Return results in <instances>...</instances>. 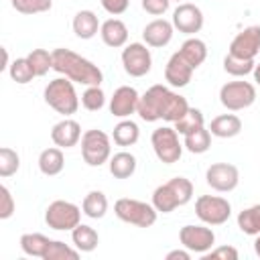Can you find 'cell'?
<instances>
[{
  "label": "cell",
  "instance_id": "cell-17",
  "mask_svg": "<svg viewBox=\"0 0 260 260\" xmlns=\"http://www.w3.org/2000/svg\"><path fill=\"white\" fill-rule=\"evenodd\" d=\"M173 32H175L173 22H169V20H165V18H154V20H150V22L142 28V41H144L148 47L162 49V47H167V45L171 43Z\"/></svg>",
  "mask_w": 260,
  "mask_h": 260
},
{
  "label": "cell",
  "instance_id": "cell-31",
  "mask_svg": "<svg viewBox=\"0 0 260 260\" xmlns=\"http://www.w3.org/2000/svg\"><path fill=\"white\" fill-rule=\"evenodd\" d=\"M203 126H205L203 112H201L199 108H191V106H189V110L175 122V130H177L179 134H183V136H187V134H191V132H195V130H199V128H203Z\"/></svg>",
  "mask_w": 260,
  "mask_h": 260
},
{
  "label": "cell",
  "instance_id": "cell-14",
  "mask_svg": "<svg viewBox=\"0 0 260 260\" xmlns=\"http://www.w3.org/2000/svg\"><path fill=\"white\" fill-rule=\"evenodd\" d=\"M228 53L234 57H240V59H256V55L260 53V26L252 24V26H246L244 30H240L232 39Z\"/></svg>",
  "mask_w": 260,
  "mask_h": 260
},
{
  "label": "cell",
  "instance_id": "cell-27",
  "mask_svg": "<svg viewBox=\"0 0 260 260\" xmlns=\"http://www.w3.org/2000/svg\"><path fill=\"white\" fill-rule=\"evenodd\" d=\"M179 53H181V57H183L193 69H197V67L207 59V45H205L201 39H197V37H189V39L181 45Z\"/></svg>",
  "mask_w": 260,
  "mask_h": 260
},
{
  "label": "cell",
  "instance_id": "cell-1",
  "mask_svg": "<svg viewBox=\"0 0 260 260\" xmlns=\"http://www.w3.org/2000/svg\"><path fill=\"white\" fill-rule=\"evenodd\" d=\"M189 110L187 98H183L181 93H175L173 89H169L167 85H152L148 87L140 100H138V110L136 114L144 120V122H177L185 112Z\"/></svg>",
  "mask_w": 260,
  "mask_h": 260
},
{
  "label": "cell",
  "instance_id": "cell-28",
  "mask_svg": "<svg viewBox=\"0 0 260 260\" xmlns=\"http://www.w3.org/2000/svg\"><path fill=\"white\" fill-rule=\"evenodd\" d=\"M49 244L51 240L39 232H32V234H22L20 236V248L26 256H32V258H45L47 250H49Z\"/></svg>",
  "mask_w": 260,
  "mask_h": 260
},
{
  "label": "cell",
  "instance_id": "cell-19",
  "mask_svg": "<svg viewBox=\"0 0 260 260\" xmlns=\"http://www.w3.org/2000/svg\"><path fill=\"white\" fill-rule=\"evenodd\" d=\"M193 67L181 57V53L177 51V53H173L171 55V59L167 61V65H165V79L169 81V85H173V87H185L189 81H191V77H193Z\"/></svg>",
  "mask_w": 260,
  "mask_h": 260
},
{
  "label": "cell",
  "instance_id": "cell-7",
  "mask_svg": "<svg viewBox=\"0 0 260 260\" xmlns=\"http://www.w3.org/2000/svg\"><path fill=\"white\" fill-rule=\"evenodd\" d=\"M81 213L83 209L79 205L65 199H57L45 209V223L57 232H71L75 225L81 223Z\"/></svg>",
  "mask_w": 260,
  "mask_h": 260
},
{
  "label": "cell",
  "instance_id": "cell-13",
  "mask_svg": "<svg viewBox=\"0 0 260 260\" xmlns=\"http://www.w3.org/2000/svg\"><path fill=\"white\" fill-rule=\"evenodd\" d=\"M205 183L219 193H230L240 183V171L232 162H213L205 171Z\"/></svg>",
  "mask_w": 260,
  "mask_h": 260
},
{
  "label": "cell",
  "instance_id": "cell-10",
  "mask_svg": "<svg viewBox=\"0 0 260 260\" xmlns=\"http://www.w3.org/2000/svg\"><path fill=\"white\" fill-rule=\"evenodd\" d=\"M195 215L207 225H223L232 215V205L219 195H201L195 201Z\"/></svg>",
  "mask_w": 260,
  "mask_h": 260
},
{
  "label": "cell",
  "instance_id": "cell-43",
  "mask_svg": "<svg viewBox=\"0 0 260 260\" xmlns=\"http://www.w3.org/2000/svg\"><path fill=\"white\" fill-rule=\"evenodd\" d=\"M100 2H102V8L112 16L124 14L130 6V0H100Z\"/></svg>",
  "mask_w": 260,
  "mask_h": 260
},
{
  "label": "cell",
  "instance_id": "cell-39",
  "mask_svg": "<svg viewBox=\"0 0 260 260\" xmlns=\"http://www.w3.org/2000/svg\"><path fill=\"white\" fill-rule=\"evenodd\" d=\"M10 4L20 14H41L51 10L53 0H10Z\"/></svg>",
  "mask_w": 260,
  "mask_h": 260
},
{
  "label": "cell",
  "instance_id": "cell-3",
  "mask_svg": "<svg viewBox=\"0 0 260 260\" xmlns=\"http://www.w3.org/2000/svg\"><path fill=\"white\" fill-rule=\"evenodd\" d=\"M193 197V183L185 177H173L158 185L152 193V205L160 213H171L181 205H187Z\"/></svg>",
  "mask_w": 260,
  "mask_h": 260
},
{
  "label": "cell",
  "instance_id": "cell-9",
  "mask_svg": "<svg viewBox=\"0 0 260 260\" xmlns=\"http://www.w3.org/2000/svg\"><path fill=\"white\" fill-rule=\"evenodd\" d=\"M219 102L230 112H240L256 102V87L250 81H228L219 89Z\"/></svg>",
  "mask_w": 260,
  "mask_h": 260
},
{
  "label": "cell",
  "instance_id": "cell-40",
  "mask_svg": "<svg viewBox=\"0 0 260 260\" xmlns=\"http://www.w3.org/2000/svg\"><path fill=\"white\" fill-rule=\"evenodd\" d=\"M14 209H16V203H14V197H12L10 189L6 185H0V219L12 217Z\"/></svg>",
  "mask_w": 260,
  "mask_h": 260
},
{
  "label": "cell",
  "instance_id": "cell-2",
  "mask_svg": "<svg viewBox=\"0 0 260 260\" xmlns=\"http://www.w3.org/2000/svg\"><path fill=\"white\" fill-rule=\"evenodd\" d=\"M53 69L73 83L81 85H102L104 73L89 59L73 53L71 49H55L53 51Z\"/></svg>",
  "mask_w": 260,
  "mask_h": 260
},
{
  "label": "cell",
  "instance_id": "cell-41",
  "mask_svg": "<svg viewBox=\"0 0 260 260\" xmlns=\"http://www.w3.org/2000/svg\"><path fill=\"white\" fill-rule=\"evenodd\" d=\"M238 250L234 246H219V248H211L209 252L203 254L205 260H215V258H221V260H238Z\"/></svg>",
  "mask_w": 260,
  "mask_h": 260
},
{
  "label": "cell",
  "instance_id": "cell-20",
  "mask_svg": "<svg viewBox=\"0 0 260 260\" xmlns=\"http://www.w3.org/2000/svg\"><path fill=\"white\" fill-rule=\"evenodd\" d=\"M100 37H102L104 45H108L112 49L126 47V43H128V26L120 18H108L100 26Z\"/></svg>",
  "mask_w": 260,
  "mask_h": 260
},
{
  "label": "cell",
  "instance_id": "cell-23",
  "mask_svg": "<svg viewBox=\"0 0 260 260\" xmlns=\"http://www.w3.org/2000/svg\"><path fill=\"white\" fill-rule=\"evenodd\" d=\"M65 167V156H63V150L59 146H51V148H45L41 154H39V171L45 175V177H55L63 171Z\"/></svg>",
  "mask_w": 260,
  "mask_h": 260
},
{
  "label": "cell",
  "instance_id": "cell-44",
  "mask_svg": "<svg viewBox=\"0 0 260 260\" xmlns=\"http://www.w3.org/2000/svg\"><path fill=\"white\" fill-rule=\"evenodd\" d=\"M167 260H189L191 258V252L185 248V250H171L167 256Z\"/></svg>",
  "mask_w": 260,
  "mask_h": 260
},
{
  "label": "cell",
  "instance_id": "cell-30",
  "mask_svg": "<svg viewBox=\"0 0 260 260\" xmlns=\"http://www.w3.org/2000/svg\"><path fill=\"white\" fill-rule=\"evenodd\" d=\"M238 228L246 236H258L260 234V203L250 205L238 213Z\"/></svg>",
  "mask_w": 260,
  "mask_h": 260
},
{
  "label": "cell",
  "instance_id": "cell-36",
  "mask_svg": "<svg viewBox=\"0 0 260 260\" xmlns=\"http://www.w3.org/2000/svg\"><path fill=\"white\" fill-rule=\"evenodd\" d=\"M79 254L81 252L77 248H71L65 242H61V240H51L49 250H47L43 260H77Z\"/></svg>",
  "mask_w": 260,
  "mask_h": 260
},
{
  "label": "cell",
  "instance_id": "cell-12",
  "mask_svg": "<svg viewBox=\"0 0 260 260\" xmlns=\"http://www.w3.org/2000/svg\"><path fill=\"white\" fill-rule=\"evenodd\" d=\"M179 242L183 248H187L193 254H205L215 244V234L211 228L205 225H183L179 230Z\"/></svg>",
  "mask_w": 260,
  "mask_h": 260
},
{
  "label": "cell",
  "instance_id": "cell-6",
  "mask_svg": "<svg viewBox=\"0 0 260 260\" xmlns=\"http://www.w3.org/2000/svg\"><path fill=\"white\" fill-rule=\"evenodd\" d=\"M81 156L89 167H102L112 156V138L104 130H87L81 136Z\"/></svg>",
  "mask_w": 260,
  "mask_h": 260
},
{
  "label": "cell",
  "instance_id": "cell-16",
  "mask_svg": "<svg viewBox=\"0 0 260 260\" xmlns=\"http://www.w3.org/2000/svg\"><path fill=\"white\" fill-rule=\"evenodd\" d=\"M140 93L132 85H120L110 98V114L114 118H130L138 110Z\"/></svg>",
  "mask_w": 260,
  "mask_h": 260
},
{
  "label": "cell",
  "instance_id": "cell-38",
  "mask_svg": "<svg viewBox=\"0 0 260 260\" xmlns=\"http://www.w3.org/2000/svg\"><path fill=\"white\" fill-rule=\"evenodd\" d=\"M20 169V156L16 150L8 148V146H2L0 148V177L6 179V177H12L16 171Z\"/></svg>",
  "mask_w": 260,
  "mask_h": 260
},
{
  "label": "cell",
  "instance_id": "cell-11",
  "mask_svg": "<svg viewBox=\"0 0 260 260\" xmlns=\"http://www.w3.org/2000/svg\"><path fill=\"white\" fill-rule=\"evenodd\" d=\"M122 65L130 77H144L152 69V55L146 43H130L122 49Z\"/></svg>",
  "mask_w": 260,
  "mask_h": 260
},
{
  "label": "cell",
  "instance_id": "cell-47",
  "mask_svg": "<svg viewBox=\"0 0 260 260\" xmlns=\"http://www.w3.org/2000/svg\"><path fill=\"white\" fill-rule=\"evenodd\" d=\"M171 2H179V4H181V2H183V0H171Z\"/></svg>",
  "mask_w": 260,
  "mask_h": 260
},
{
  "label": "cell",
  "instance_id": "cell-33",
  "mask_svg": "<svg viewBox=\"0 0 260 260\" xmlns=\"http://www.w3.org/2000/svg\"><path fill=\"white\" fill-rule=\"evenodd\" d=\"M26 59L32 65L37 77H43L49 73V69H53V53H49L47 49H32Z\"/></svg>",
  "mask_w": 260,
  "mask_h": 260
},
{
  "label": "cell",
  "instance_id": "cell-21",
  "mask_svg": "<svg viewBox=\"0 0 260 260\" xmlns=\"http://www.w3.org/2000/svg\"><path fill=\"white\" fill-rule=\"evenodd\" d=\"M71 26H73L75 37L87 41V39H93V37L100 32L102 22H100V18H98V14H95L93 10H79V12L73 16Z\"/></svg>",
  "mask_w": 260,
  "mask_h": 260
},
{
  "label": "cell",
  "instance_id": "cell-37",
  "mask_svg": "<svg viewBox=\"0 0 260 260\" xmlns=\"http://www.w3.org/2000/svg\"><path fill=\"white\" fill-rule=\"evenodd\" d=\"M81 106L89 112H100L106 106V93L100 85H87L81 93Z\"/></svg>",
  "mask_w": 260,
  "mask_h": 260
},
{
  "label": "cell",
  "instance_id": "cell-32",
  "mask_svg": "<svg viewBox=\"0 0 260 260\" xmlns=\"http://www.w3.org/2000/svg\"><path fill=\"white\" fill-rule=\"evenodd\" d=\"M183 146H185L189 152H193V154H203V152H207L209 146H211V132H209V128L203 126V128H199V130L187 134Z\"/></svg>",
  "mask_w": 260,
  "mask_h": 260
},
{
  "label": "cell",
  "instance_id": "cell-24",
  "mask_svg": "<svg viewBox=\"0 0 260 260\" xmlns=\"http://www.w3.org/2000/svg\"><path fill=\"white\" fill-rule=\"evenodd\" d=\"M136 156L132 152H126V150H120L116 152L114 156H110L108 160V167H110V173L112 177L116 179H130L134 173H136Z\"/></svg>",
  "mask_w": 260,
  "mask_h": 260
},
{
  "label": "cell",
  "instance_id": "cell-15",
  "mask_svg": "<svg viewBox=\"0 0 260 260\" xmlns=\"http://www.w3.org/2000/svg\"><path fill=\"white\" fill-rule=\"evenodd\" d=\"M173 26L179 32L185 35H195L203 28V12L197 4L191 2H181L175 10H173V18H171Z\"/></svg>",
  "mask_w": 260,
  "mask_h": 260
},
{
  "label": "cell",
  "instance_id": "cell-42",
  "mask_svg": "<svg viewBox=\"0 0 260 260\" xmlns=\"http://www.w3.org/2000/svg\"><path fill=\"white\" fill-rule=\"evenodd\" d=\"M171 6V0H142V8L144 12L152 14V16H160L169 10Z\"/></svg>",
  "mask_w": 260,
  "mask_h": 260
},
{
  "label": "cell",
  "instance_id": "cell-45",
  "mask_svg": "<svg viewBox=\"0 0 260 260\" xmlns=\"http://www.w3.org/2000/svg\"><path fill=\"white\" fill-rule=\"evenodd\" d=\"M252 73H254V81L260 85V63L254 65V71H252Z\"/></svg>",
  "mask_w": 260,
  "mask_h": 260
},
{
  "label": "cell",
  "instance_id": "cell-25",
  "mask_svg": "<svg viewBox=\"0 0 260 260\" xmlns=\"http://www.w3.org/2000/svg\"><path fill=\"white\" fill-rule=\"evenodd\" d=\"M71 242L79 252H93L100 244V234L91 225L79 223L71 230Z\"/></svg>",
  "mask_w": 260,
  "mask_h": 260
},
{
  "label": "cell",
  "instance_id": "cell-22",
  "mask_svg": "<svg viewBox=\"0 0 260 260\" xmlns=\"http://www.w3.org/2000/svg\"><path fill=\"white\" fill-rule=\"evenodd\" d=\"M209 132L217 138H234L242 132V120L236 114H219L211 120Z\"/></svg>",
  "mask_w": 260,
  "mask_h": 260
},
{
  "label": "cell",
  "instance_id": "cell-4",
  "mask_svg": "<svg viewBox=\"0 0 260 260\" xmlns=\"http://www.w3.org/2000/svg\"><path fill=\"white\" fill-rule=\"evenodd\" d=\"M45 102L49 108H53L57 114H63L69 118L79 108V95L75 91V85L67 77H55L45 87Z\"/></svg>",
  "mask_w": 260,
  "mask_h": 260
},
{
  "label": "cell",
  "instance_id": "cell-34",
  "mask_svg": "<svg viewBox=\"0 0 260 260\" xmlns=\"http://www.w3.org/2000/svg\"><path fill=\"white\" fill-rule=\"evenodd\" d=\"M254 59H240V57H234V55H225L223 57V69L225 73L234 75V77H246L254 71Z\"/></svg>",
  "mask_w": 260,
  "mask_h": 260
},
{
  "label": "cell",
  "instance_id": "cell-5",
  "mask_svg": "<svg viewBox=\"0 0 260 260\" xmlns=\"http://www.w3.org/2000/svg\"><path fill=\"white\" fill-rule=\"evenodd\" d=\"M114 213L118 219H122L124 223L136 225V228H150L156 221V207L152 203L146 201H138V199H130V197H122L114 203Z\"/></svg>",
  "mask_w": 260,
  "mask_h": 260
},
{
  "label": "cell",
  "instance_id": "cell-8",
  "mask_svg": "<svg viewBox=\"0 0 260 260\" xmlns=\"http://www.w3.org/2000/svg\"><path fill=\"white\" fill-rule=\"evenodd\" d=\"M150 144H152L156 158L162 165H175V162H179V158L183 154V144L179 142V132L171 126H160V128L152 130Z\"/></svg>",
  "mask_w": 260,
  "mask_h": 260
},
{
  "label": "cell",
  "instance_id": "cell-46",
  "mask_svg": "<svg viewBox=\"0 0 260 260\" xmlns=\"http://www.w3.org/2000/svg\"><path fill=\"white\" fill-rule=\"evenodd\" d=\"M254 252H256V256L260 258V234H258L256 240H254Z\"/></svg>",
  "mask_w": 260,
  "mask_h": 260
},
{
  "label": "cell",
  "instance_id": "cell-18",
  "mask_svg": "<svg viewBox=\"0 0 260 260\" xmlns=\"http://www.w3.org/2000/svg\"><path fill=\"white\" fill-rule=\"evenodd\" d=\"M81 126L73 118H63L51 128V140L59 148H71L81 140Z\"/></svg>",
  "mask_w": 260,
  "mask_h": 260
},
{
  "label": "cell",
  "instance_id": "cell-29",
  "mask_svg": "<svg viewBox=\"0 0 260 260\" xmlns=\"http://www.w3.org/2000/svg\"><path fill=\"white\" fill-rule=\"evenodd\" d=\"M81 209H83V213H85L87 217H91V219H102V217L106 215V211H108V197H106L102 191L93 189V191H89V193L83 197Z\"/></svg>",
  "mask_w": 260,
  "mask_h": 260
},
{
  "label": "cell",
  "instance_id": "cell-26",
  "mask_svg": "<svg viewBox=\"0 0 260 260\" xmlns=\"http://www.w3.org/2000/svg\"><path fill=\"white\" fill-rule=\"evenodd\" d=\"M138 138H140V128L134 120L128 118H122L112 130V140L118 146H132L138 142Z\"/></svg>",
  "mask_w": 260,
  "mask_h": 260
},
{
  "label": "cell",
  "instance_id": "cell-35",
  "mask_svg": "<svg viewBox=\"0 0 260 260\" xmlns=\"http://www.w3.org/2000/svg\"><path fill=\"white\" fill-rule=\"evenodd\" d=\"M8 73H10V79L16 81V83H20V85H24V83L32 81V77H37L35 75V69H32V65L28 63L26 57L14 59L10 63V67H8Z\"/></svg>",
  "mask_w": 260,
  "mask_h": 260
}]
</instances>
